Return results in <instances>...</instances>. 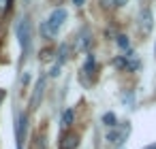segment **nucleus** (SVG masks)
Masks as SVG:
<instances>
[{"mask_svg": "<svg viewBox=\"0 0 156 149\" xmlns=\"http://www.w3.org/2000/svg\"><path fill=\"white\" fill-rule=\"evenodd\" d=\"M66 17H69L66 9H56V11H51L49 17L41 24V36H43V39H54V36L60 32L62 24L66 22Z\"/></svg>", "mask_w": 156, "mask_h": 149, "instance_id": "1", "label": "nucleus"}, {"mask_svg": "<svg viewBox=\"0 0 156 149\" xmlns=\"http://www.w3.org/2000/svg\"><path fill=\"white\" fill-rule=\"evenodd\" d=\"M15 36H17L20 47H22V60H26V56L32 47V24L28 17H22L15 24Z\"/></svg>", "mask_w": 156, "mask_h": 149, "instance_id": "2", "label": "nucleus"}, {"mask_svg": "<svg viewBox=\"0 0 156 149\" xmlns=\"http://www.w3.org/2000/svg\"><path fill=\"white\" fill-rule=\"evenodd\" d=\"M13 130H15V145H17V149H24L26 132H28V113L15 111V117H13Z\"/></svg>", "mask_w": 156, "mask_h": 149, "instance_id": "3", "label": "nucleus"}, {"mask_svg": "<svg viewBox=\"0 0 156 149\" xmlns=\"http://www.w3.org/2000/svg\"><path fill=\"white\" fill-rule=\"evenodd\" d=\"M96 73H98L96 60H94V56L88 51V53H86V62H83V66H81V70H79V81L83 83V87H90V85L96 81Z\"/></svg>", "mask_w": 156, "mask_h": 149, "instance_id": "4", "label": "nucleus"}, {"mask_svg": "<svg viewBox=\"0 0 156 149\" xmlns=\"http://www.w3.org/2000/svg\"><path fill=\"white\" fill-rule=\"evenodd\" d=\"M128 134H130V124H128V121H120L115 128H111V130L107 132V141H109L113 147H124Z\"/></svg>", "mask_w": 156, "mask_h": 149, "instance_id": "5", "label": "nucleus"}, {"mask_svg": "<svg viewBox=\"0 0 156 149\" xmlns=\"http://www.w3.org/2000/svg\"><path fill=\"white\" fill-rule=\"evenodd\" d=\"M137 22H139V30H141V34H150L152 28H154V15H152V9H150V7H141Z\"/></svg>", "mask_w": 156, "mask_h": 149, "instance_id": "6", "label": "nucleus"}, {"mask_svg": "<svg viewBox=\"0 0 156 149\" xmlns=\"http://www.w3.org/2000/svg\"><path fill=\"white\" fill-rule=\"evenodd\" d=\"M90 45H92V32L88 26H83L77 32V51H88Z\"/></svg>", "mask_w": 156, "mask_h": 149, "instance_id": "7", "label": "nucleus"}, {"mask_svg": "<svg viewBox=\"0 0 156 149\" xmlns=\"http://www.w3.org/2000/svg\"><path fill=\"white\" fill-rule=\"evenodd\" d=\"M45 83H47V77H45V75L39 77V81H37V85H34V94H32V98H30V107H32V109H37V107L41 104L43 94H45Z\"/></svg>", "mask_w": 156, "mask_h": 149, "instance_id": "8", "label": "nucleus"}, {"mask_svg": "<svg viewBox=\"0 0 156 149\" xmlns=\"http://www.w3.org/2000/svg\"><path fill=\"white\" fill-rule=\"evenodd\" d=\"M77 145H79V136H77L75 132L62 134V138H60V149H77Z\"/></svg>", "mask_w": 156, "mask_h": 149, "instance_id": "9", "label": "nucleus"}, {"mask_svg": "<svg viewBox=\"0 0 156 149\" xmlns=\"http://www.w3.org/2000/svg\"><path fill=\"white\" fill-rule=\"evenodd\" d=\"M120 100H122L128 109H135V104H137V94H135V90H122Z\"/></svg>", "mask_w": 156, "mask_h": 149, "instance_id": "10", "label": "nucleus"}, {"mask_svg": "<svg viewBox=\"0 0 156 149\" xmlns=\"http://www.w3.org/2000/svg\"><path fill=\"white\" fill-rule=\"evenodd\" d=\"M73 117H75L73 109H64L62 115H60V128H62V130H69L71 124H73Z\"/></svg>", "mask_w": 156, "mask_h": 149, "instance_id": "11", "label": "nucleus"}, {"mask_svg": "<svg viewBox=\"0 0 156 149\" xmlns=\"http://www.w3.org/2000/svg\"><path fill=\"white\" fill-rule=\"evenodd\" d=\"M126 62H128V70H137V68L141 66V62H139L137 53H133V51H128V53H126Z\"/></svg>", "mask_w": 156, "mask_h": 149, "instance_id": "12", "label": "nucleus"}, {"mask_svg": "<svg viewBox=\"0 0 156 149\" xmlns=\"http://www.w3.org/2000/svg\"><path fill=\"white\" fill-rule=\"evenodd\" d=\"M69 51H71V49H69L66 45H60V49H58V60H56V64H60V66H62V64H64V62L69 60Z\"/></svg>", "mask_w": 156, "mask_h": 149, "instance_id": "13", "label": "nucleus"}, {"mask_svg": "<svg viewBox=\"0 0 156 149\" xmlns=\"http://www.w3.org/2000/svg\"><path fill=\"white\" fill-rule=\"evenodd\" d=\"M111 64L118 68V70H128V62H126V56H118L111 60Z\"/></svg>", "mask_w": 156, "mask_h": 149, "instance_id": "14", "label": "nucleus"}, {"mask_svg": "<svg viewBox=\"0 0 156 149\" xmlns=\"http://www.w3.org/2000/svg\"><path fill=\"white\" fill-rule=\"evenodd\" d=\"M103 124L111 130V128H115V126H118V119H115V115H113V113H105V115H103Z\"/></svg>", "mask_w": 156, "mask_h": 149, "instance_id": "15", "label": "nucleus"}, {"mask_svg": "<svg viewBox=\"0 0 156 149\" xmlns=\"http://www.w3.org/2000/svg\"><path fill=\"white\" fill-rule=\"evenodd\" d=\"M115 43H118L120 49L128 51V45H130V43H128V36H126V34H118V36H115Z\"/></svg>", "mask_w": 156, "mask_h": 149, "instance_id": "16", "label": "nucleus"}, {"mask_svg": "<svg viewBox=\"0 0 156 149\" xmlns=\"http://www.w3.org/2000/svg\"><path fill=\"white\" fill-rule=\"evenodd\" d=\"M49 75H51V77H58V75H60V64H54L51 70H49Z\"/></svg>", "mask_w": 156, "mask_h": 149, "instance_id": "17", "label": "nucleus"}, {"mask_svg": "<svg viewBox=\"0 0 156 149\" xmlns=\"http://www.w3.org/2000/svg\"><path fill=\"white\" fill-rule=\"evenodd\" d=\"M37 149H45V141L43 138H37Z\"/></svg>", "mask_w": 156, "mask_h": 149, "instance_id": "18", "label": "nucleus"}, {"mask_svg": "<svg viewBox=\"0 0 156 149\" xmlns=\"http://www.w3.org/2000/svg\"><path fill=\"white\" fill-rule=\"evenodd\" d=\"M7 11V0H0V13Z\"/></svg>", "mask_w": 156, "mask_h": 149, "instance_id": "19", "label": "nucleus"}, {"mask_svg": "<svg viewBox=\"0 0 156 149\" xmlns=\"http://www.w3.org/2000/svg\"><path fill=\"white\" fill-rule=\"evenodd\" d=\"M113 5H115V7H124V5H126V0H115Z\"/></svg>", "mask_w": 156, "mask_h": 149, "instance_id": "20", "label": "nucleus"}, {"mask_svg": "<svg viewBox=\"0 0 156 149\" xmlns=\"http://www.w3.org/2000/svg\"><path fill=\"white\" fill-rule=\"evenodd\" d=\"M13 2H15V0H7V11H11V7H13Z\"/></svg>", "mask_w": 156, "mask_h": 149, "instance_id": "21", "label": "nucleus"}, {"mask_svg": "<svg viewBox=\"0 0 156 149\" xmlns=\"http://www.w3.org/2000/svg\"><path fill=\"white\" fill-rule=\"evenodd\" d=\"M73 2H75L77 7H81V5H83V0H73Z\"/></svg>", "mask_w": 156, "mask_h": 149, "instance_id": "22", "label": "nucleus"}, {"mask_svg": "<svg viewBox=\"0 0 156 149\" xmlns=\"http://www.w3.org/2000/svg\"><path fill=\"white\" fill-rule=\"evenodd\" d=\"M143 149H156V143H154V145H147V147H143Z\"/></svg>", "mask_w": 156, "mask_h": 149, "instance_id": "23", "label": "nucleus"}, {"mask_svg": "<svg viewBox=\"0 0 156 149\" xmlns=\"http://www.w3.org/2000/svg\"><path fill=\"white\" fill-rule=\"evenodd\" d=\"M2 98H5V92H2V90H0V100H2Z\"/></svg>", "mask_w": 156, "mask_h": 149, "instance_id": "24", "label": "nucleus"}, {"mask_svg": "<svg viewBox=\"0 0 156 149\" xmlns=\"http://www.w3.org/2000/svg\"><path fill=\"white\" fill-rule=\"evenodd\" d=\"M118 149H124V147H118Z\"/></svg>", "mask_w": 156, "mask_h": 149, "instance_id": "25", "label": "nucleus"}]
</instances>
